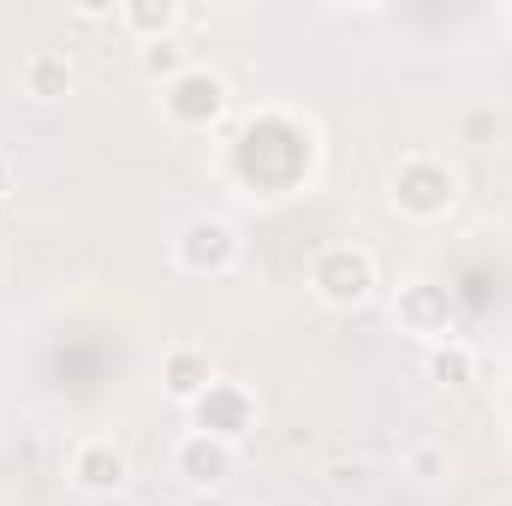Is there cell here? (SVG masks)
<instances>
[{
	"instance_id": "cell-1",
	"label": "cell",
	"mask_w": 512,
	"mask_h": 506,
	"mask_svg": "<svg viewBox=\"0 0 512 506\" xmlns=\"http://www.w3.org/2000/svg\"><path fill=\"white\" fill-rule=\"evenodd\" d=\"M322 161V131L292 108H262L227 143V179L251 197H292Z\"/></svg>"
},
{
	"instance_id": "cell-2",
	"label": "cell",
	"mask_w": 512,
	"mask_h": 506,
	"mask_svg": "<svg viewBox=\"0 0 512 506\" xmlns=\"http://www.w3.org/2000/svg\"><path fill=\"white\" fill-rule=\"evenodd\" d=\"M459 167L447 161V155H435V149H411V155H399L393 161V173H387V203L405 215V221H447L453 209H459Z\"/></svg>"
},
{
	"instance_id": "cell-3",
	"label": "cell",
	"mask_w": 512,
	"mask_h": 506,
	"mask_svg": "<svg viewBox=\"0 0 512 506\" xmlns=\"http://www.w3.org/2000/svg\"><path fill=\"white\" fill-rule=\"evenodd\" d=\"M376 286H382L376 256L364 251V245H352V239L322 245V251L310 256V292H316V304H328V310H364V304L376 298Z\"/></svg>"
},
{
	"instance_id": "cell-4",
	"label": "cell",
	"mask_w": 512,
	"mask_h": 506,
	"mask_svg": "<svg viewBox=\"0 0 512 506\" xmlns=\"http://www.w3.org/2000/svg\"><path fill=\"white\" fill-rule=\"evenodd\" d=\"M227 108H233V84L203 60L179 72L173 84H161V120L173 131H215L227 120Z\"/></svg>"
},
{
	"instance_id": "cell-5",
	"label": "cell",
	"mask_w": 512,
	"mask_h": 506,
	"mask_svg": "<svg viewBox=\"0 0 512 506\" xmlns=\"http://www.w3.org/2000/svg\"><path fill=\"white\" fill-rule=\"evenodd\" d=\"M393 322L399 334L423 340V346H441V340H459V310H453V292L429 274H411L393 286Z\"/></svg>"
},
{
	"instance_id": "cell-6",
	"label": "cell",
	"mask_w": 512,
	"mask_h": 506,
	"mask_svg": "<svg viewBox=\"0 0 512 506\" xmlns=\"http://www.w3.org/2000/svg\"><path fill=\"white\" fill-rule=\"evenodd\" d=\"M239 256H245V239H239V227H233L227 215H191V221L173 233V262H179L185 274H197V280L233 274Z\"/></svg>"
},
{
	"instance_id": "cell-7",
	"label": "cell",
	"mask_w": 512,
	"mask_h": 506,
	"mask_svg": "<svg viewBox=\"0 0 512 506\" xmlns=\"http://www.w3.org/2000/svg\"><path fill=\"white\" fill-rule=\"evenodd\" d=\"M256 423H262V399H256V387L245 381H209V393L191 405V429H203V435H215V441H227V447H245L256 435Z\"/></svg>"
},
{
	"instance_id": "cell-8",
	"label": "cell",
	"mask_w": 512,
	"mask_h": 506,
	"mask_svg": "<svg viewBox=\"0 0 512 506\" xmlns=\"http://www.w3.org/2000/svg\"><path fill=\"white\" fill-rule=\"evenodd\" d=\"M66 477L78 495H96V501H114L131 489V453L114 435H84L66 459Z\"/></svg>"
},
{
	"instance_id": "cell-9",
	"label": "cell",
	"mask_w": 512,
	"mask_h": 506,
	"mask_svg": "<svg viewBox=\"0 0 512 506\" xmlns=\"http://www.w3.org/2000/svg\"><path fill=\"white\" fill-rule=\"evenodd\" d=\"M173 477L185 483V489H197V495H209V489H227L233 483V471H239V447H227V441H215V435H203V429H185L179 441H173Z\"/></svg>"
},
{
	"instance_id": "cell-10",
	"label": "cell",
	"mask_w": 512,
	"mask_h": 506,
	"mask_svg": "<svg viewBox=\"0 0 512 506\" xmlns=\"http://www.w3.org/2000/svg\"><path fill=\"white\" fill-rule=\"evenodd\" d=\"M209 381H221L215 358H209V346L179 340V346H167V352H161V393H167L173 405H185V411H191V405L209 393Z\"/></svg>"
},
{
	"instance_id": "cell-11",
	"label": "cell",
	"mask_w": 512,
	"mask_h": 506,
	"mask_svg": "<svg viewBox=\"0 0 512 506\" xmlns=\"http://www.w3.org/2000/svg\"><path fill=\"white\" fill-rule=\"evenodd\" d=\"M72 84H78V72H72V60H66L60 48H30V54L18 60V90H24L30 102H42V108L66 102Z\"/></svg>"
},
{
	"instance_id": "cell-12",
	"label": "cell",
	"mask_w": 512,
	"mask_h": 506,
	"mask_svg": "<svg viewBox=\"0 0 512 506\" xmlns=\"http://www.w3.org/2000/svg\"><path fill=\"white\" fill-rule=\"evenodd\" d=\"M114 24L126 30L137 48H143V42L179 36V24H185V6H179V0H120V18H114Z\"/></svg>"
},
{
	"instance_id": "cell-13",
	"label": "cell",
	"mask_w": 512,
	"mask_h": 506,
	"mask_svg": "<svg viewBox=\"0 0 512 506\" xmlns=\"http://www.w3.org/2000/svg\"><path fill=\"white\" fill-rule=\"evenodd\" d=\"M477 370H483V364H477V352H471L465 340H441V346H429V358H423V376L435 381V387H447V393H453V387H471Z\"/></svg>"
},
{
	"instance_id": "cell-14",
	"label": "cell",
	"mask_w": 512,
	"mask_h": 506,
	"mask_svg": "<svg viewBox=\"0 0 512 506\" xmlns=\"http://www.w3.org/2000/svg\"><path fill=\"white\" fill-rule=\"evenodd\" d=\"M191 66H197V60H191V48H185L179 36H161V42H143V48H137V72H143L155 90L173 84V78L191 72Z\"/></svg>"
},
{
	"instance_id": "cell-15",
	"label": "cell",
	"mask_w": 512,
	"mask_h": 506,
	"mask_svg": "<svg viewBox=\"0 0 512 506\" xmlns=\"http://www.w3.org/2000/svg\"><path fill=\"white\" fill-rule=\"evenodd\" d=\"M399 471L423 489H441V483H453V453H447V441H411L399 453Z\"/></svg>"
},
{
	"instance_id": "cell-16",
	"label": "cell",
	"mask_w": 512,
	"mask_h": 506,
	"mask_svg": "<svg viewBox=\"0 0 512 506\" xmlns=\"http://www.w3.org/2000/svg\"><path fill=\"white\" fill-rule=\"evenodd\" d=\"M78 18H120V6H108V0H84Z\"/></svg>"
},
{
	"instance_id": "cell-17",
	"label": "cell",
	"mask_w": 512,
	"mask_h": 506,
	"mask_svg": "<svg viewBox=\"0 0 512 506\" xmlns=\"http://www.w3.org/2000/svg\"><path fill=\"white\" fill-rule=\"evenodd\" d=\"M6 191H12V161L0 155V197H6Z\"/></svg>"
},
{
	"instance_id": "cell-18",
	"label": "cell",
	"mask_w": 512,
	"mask_h": 506,
	"mask_svg": "<svg viewBox=\"0 0 512 506\" xmlns=\"http://www.w3.org/2000/svg\"><path fill=\"white\" fill-rule=\"evenodd\" d=\"M501 405H507V417H512V381H507V399H501Z\"/></svg>"
},
{
	"instance_id": "cell-19",
	"label": "cell",
	"mask_w": 512,
	"mask_h": 506,
	"mask_svg": "<svg viewBox=\"0 0 512 506\" xmlns=\"http://www.w3.org/2000/svg\"><path fill=\"white\" fill-rule=\"evenodd\" d=\"M239 506H256V501H239Z\"/></svg>"
}]
</instances>
